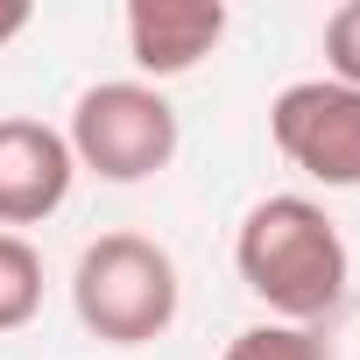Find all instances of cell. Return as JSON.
Returning a JSON list of instances; mask_svg holds the SVG:
<instances>
[{
    "label": "cell",
    "instance_id": "7a4b0ae2",
    "mask_svg": "<svg viewBox=\"0 0 360 360\" xmlns=\"http://www.w3.org/2000/svg\"><path fill=\"white\" fill-rule=\"evenodd\" d=\"M71 311L99 346H148L176 325L184 311V283H176L169 248L148 233H99L85 240L71 269Z\"/></svg>",
    "mask_w": 360,
    "mask_h": 360
},
{
    "label": "cell",
    "instance_id": "30bf717a",
    "mask_svg": "<svg viewBox=\"0 0 360 360\" xmlns=\"http://www.w3.org/2000/svg\"><path fill=\"white\" fill-rule=\"evenodd\" d=\"M29 22H36V8H29V0H0V50H8Z\"/></svg>",
    "mask_w": 360,
    "mask_h": 360
},
{
    "label": "cell",
    "instance_id": "277c9868",
    "mask_svg": "<svg viewBox=\"0 0 360 360\" xmlns=\"http://www.w3.org/2000/svg\"><path fill=\"white\" fill-rule=\"evenodd\" d=\"M269 134L290 169L325 191H360V92L332 78H297L269 99Z\"/></svg>",
    "mask_w": 360,
    "mask_h": 360
},
{
    "label": "cell",
    "instance_id": "6da1fadb",
    "mask_svg": "<svg viewBox=\"0 0 360 360\" xmlns=\"http://www.w3.org/2000/svg\"><path fill=\"white\" fill-rule=\"evenodd\" d=\"M233 269L269 304L276 325H311V332H318V318H332L346 304V283H353L339 219L304 191H276V198L248 205V219L233 233Z\"/></svg>",
    "mask_w": 360,
    "mask_h": 360
},
{
    "label": "cell",
    "instance_id": "ba28073f",
    "mask_svg": "<svg viewBox=\"0 0 360 360\" xmlns=\"http://www.w3.org/2000/svg\"><path fill=\"white\" fill-rule=\"evenodd\" d=\"M219 360H325V339H318L311 325H276V318H269V325L233 332Z\"/></svg>",
    "mask_w": 360,
    "mask_h": 360
},
{
    "label": "cell",
    "instance_id": "52a82bcc",
    "mask_svg": "<svg viewBox=\"0 0 360 360\" xmlns=\"http://www.w3.org/2000/svg\"><path fill=\"white\" fill-rule=\"evenodd\" d=\"M43 311V255L22 233H0V332H22Z\"/></svg>",
    "mask_w": 360,
    "mask_h": 360
},
{
    "label": "cell",
    "instance_id": "5b68a950",
    "mask_svg": "<svg viewBox=\"0 0 360 360\" xmlns=\"http://www.w3.org/2000/svg\"><path fill=\"white\" fill-rule=\"evenodd\" d=\"M71 184H78V162H71L64 127H43L29 113L0 120V233L57 219Z\"/></svg>",
    "mask_w": 360,
    "mask_h": 360
},
{
    "label": "cell",
    "instance_id": "3957f363",
    "mask_svg": "<svg viewBox=\"0 0 360 360\" xmlns=\"http://www.w3.org/2000/svg\"><path fill=\"white\" fill-rule=\"evenodd\" d=\"M71 162L92 169L99 184H141V176H162L176 162V106L141 85V78H106V85H85L78 106H71Z\"/></svg>",
    "mask_w": 360,
    "mask_h": 360
},
{
    "label": "cell",
    "instance_id": "9c48e42d",
    "mask_svg": "<svg viewBox=\"0 0 360 360\" xmlns=\"http://www.w3.org/2000/svg\"><path fill=\"white\" fill-rule=\"evenodd\" d=\"M325 78L360 92V0L325 15Z\"/></svg>",
    "mask_w": 360,
    "mask_h": 360
},
{
    "label": "cell",
    "instance_id": "8992f818",
    "mask_svg": "<svg viewBox=\"0 0 360 360\" xmlns=\"http://www.w3.org/2000/svg\"><path fill=\"white\" fill-rule=\"evenodd\" d=\"M226 43L219 0H127V57L148 78H184Z\"/></svg>",
    "mask_w": 360,
    "mask_h": 360
}]
</instances>
